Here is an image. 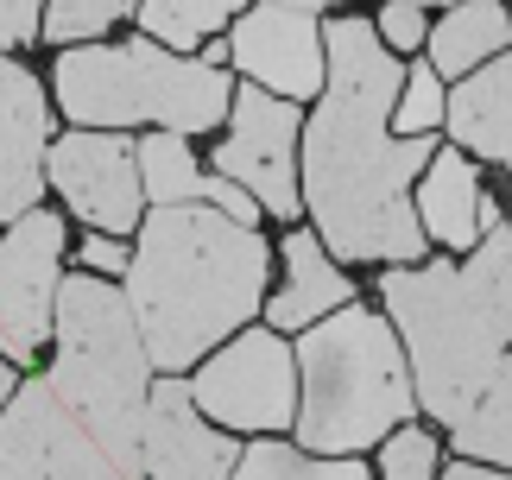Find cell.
<instances>
[{
	"instance_id": "1",
	"label": "cell",
	"mask_w": 512,
	"mask_h": 480,
	"mask_svg": "<svg viewBox=\"0 0 512 480\" xmlns=\"http://www.w3.org/2000/svg\"><path fill=\"white\" fill-rule=\"evenodd\" d=\"M323 57V95L304 114V215L342 266L348 259L418 266L430 234L418 222L411 184L437 158V139H392V102L405 83L399 51L380 45L373 19L348 13L323 26Z\"/></svg>"
},
{
	"instance_id": "2",
	"label": "cell",
	"mask_w": 512,
	"mask_h": 480,
	"mask_svg": "<svg viewBox=\"0 0 512 480\" xmlns=\"http://www.w3.org/2000/svg\"><path fill=\"white\" fill-rule=\"evenodd\" d=\"M266 272V234L209 203H165L140 215L121 291L152 373H184L234 329H247V316L266 304Z\"/></svg>"
},
{
	"instance_id": "3",
	"label": "cell",
	"mask_w": 512,
	"mask_h": 480,
	"mask_svg": "<svg viewBox=\"0 0 512 480\" xmlns=\"http://www.w3.org/2000/svg\"><path fill=\"white\" fill-rule=\"evenodd\" d=\"M380 304L405 342L418 411L456 424L512 348V228L494 215L456 266H386Z\"/></svg>"
},
{
	"instance_id": "4",
	"label": "cell",
	"mask_w": 512,
	"mask_h": 480,
	"mask_svg": "<svg viewBox=\"0 0 512 480\" xmlns=\"http://www.w3.org/2000/svg\"><path fill=\"white\" fill-rule=\"evenodd\" d=\"M298 373V449L310 455H361L418 411L399 329L373 316L361 297L298 329Z\"/></svg>"
},
{
	"instance_id": "5",
	"label": "cell",
	"mask_w": 512,
	"mask_h": 480,
	"mask_svg": "<svg viewBox=\"0 0 512 480\" xmlns=\"http://www.w3.org/2000/svg\"><path fill=\"white\" fill-rule=\"evenodd\" d=\"M51 392L102 436V449L127 474H140V417L152 392V360L140 342V323L127 310V291L95 272L57 278V316H51Z\"/></svg>"
},
{
	"instance_id": "6",
	"label": "cell",
	"mask_w": 512,
	"mask_h": 480,
	"mask_svg": "<svg viewBox=\"0 0 512 480\" xmlns=\"http://www.w3.org/2000/svg\"><path fill=\"white\" fill-rule=\"evenodd\" d=\"M57 89V114H70L76 127H171V133H215L228 120L234 83L222 64H203V57L165 51L159 38H127V45H64L51 70Z\"/></svg>"
},
{
	"instance_id": "7",
	"label": "cell",
	"mask_w": 512,
	"mask_h": 480,
	"mask_svg": "<svg viewBox=\"0 0 512 480\" xmlns=\"http://www.w3.org/2000/svg\"><path fill=\"white\" fill-rule=\"evenodd\" d=\"M196 411L222 430H260L279 436L298 424V354L279 329H234L222 348H209L190 373Z\"/></svg>"
},
{
	"instance_id": "8",
	"label": "cell",
	"mask_w": 512,
	"mask_h": 480,
	"mask_svg": "<svg viewBox=\"0 0 512 480\" xmlns=\"http://www.w3.org/2000/svg\"><path fill=\"white\" fill-rule=\"evenodd\" d=\"M0 480H140L102 449L83 417L51 392V379H19L0 405Z\"/></svg>"
},
{
	"instance_id": "9",
	"label": "cell",
	"mask_w": 512,
	"mask_h": 480,
	"mask_svg": "<svg viewBox=\"0 0 512 480\" xmlns=\"http://www.w3.org/2000/svg\"><path fill=\"white\" fill-rule=\"evenodd\" d=\"M57 278H64V215L32 203L0 234V354L13 367H32L45 354Z\"/></svg>"
},
{
	"instance_id": "10",
	"label": "cell",
	"mask_w": 512,
	"mask_h": 480,
	"mask_svg": "<svg viewBox=\"0 0 512 480\" xmlns=\"http://www.w3.org/2000/svg\"><path fill=\"white\" fill-rule=\"evenodd\" d=\"M209 165L234 177L266 215L298 222V102L241 83L228 102V139L215 146Z\"/></svg>"
},
{
	"instance_id": "11",
	"label": "cell",
	"mask_w": 512,
	"mask_h": 480,
	"mask_svg": "<svg viewBox=\"0 0 512 480\" xmlns=\"http://www.w3.org/2000/svg\"><path fill=\"white\" fill-rule=\"evenodd\" d=\"M45 184L64 196V209L76 222H89L95 234H133L146 215V190H140V152L127 133L108 127H76L64 139H51L45 152Z\"/></svg>"
},
{
	"instance_id": "12",
	"label": "cell",
	"mask_w": 512,
	"mask_h": 480,
	"mask_svg": "<svg viewBox=\"0 0 512 480\" xmlns=\"http://www.w3.org/2000/svg\"><path fill=\"white\" fill-rule=\"evenodd\" d=\"M234 462H241V436L196 417L190 379L184 373L152 379L146 417H140V468H146V480H228Z\"/></svg>"
},
{
	"instance_id": "13",
	"label": "cell",
	"mask_w": 512,
	"mask_h": 480,
	"mask_svg": "<svg viewBox=\"0 0 512 480\" xmlns=\"http://www.w3.org/2000/svg\"><path fill=\"white\" fill-rule=\"evenodd\" d=\"M228 64L247 70V83H260L285 102H317L323 95V26L298 7H253V13H234V32H228Z\"/></svg>"
},
{
	"instance_id": "14",
	"label": "cell",
	"mask_w": 512,
	"mask_h": 480,
	"mask_svg": "<svg viewBox=\"0 0 512 480\" xmlns=\"http://www.w3.org/2000/svg\"><path fill=\"white\" fill-rule=\"evenodd\" d=\"M51 102L45 83L0 51V222L26 215L45 196V152H51Z\"/></svg>"
},
{
	"instance_id": "15",
	"label": "cell",
	"mask_w": 512,
	"mask_h": 480,
	"mask_svg": "<svg viewBox=\"0 0 512 480\" xmlns=\"http://www.w3.org/2000/svg\"><path fill=\"white\" fill-rule=\"evenodd\" d=\"M133 152H140V190H146L152 209H165V203H209V209H222V215H234V222H247V228L260 222V203H253L234 177L196 171V152H190L184 133L152 127L146 139H133Z\"/></svg>"
},
{
	"instance_id": "16",
	"label": "cell",
	"mask_w": 512,
	"mask_h": 480,
	"mask_svg": "<svg viewBox=\"0 0 512 480\" xmlns=\"http://www.w3.org/2000/svg\"><path fill=\"white\" fill-rule=\"evenodd\" d=\"M279 259H285V291L266 304V329L298 335V329H310V323H323L329 310L354 304V278L336 266V253L323 247L317 228H298V222H291Z\"/></svg>"
},
{
	"instance_id": "17",
	"label": "cell",
	"mask_w": 512,
	"mask_h": 480,
	"mask_svg": "<svg viewBox=\"0 0 512 480\" xmlns=\"http://www.w3.org/2000/svg\"><path fill=\"white\" fill-rule=\"evenodd\" d=\"M411 203H418V222L430 240H443L449 253H468L475 240L487 234L494 222V203L481 196V177H475V158L462 146H437V158L424 165V184L411 190Z\"/></svg>"
},
{
	"instance_id": "18",
	"label": "cell",
	"mask_w": 512,
	"mask_h": 480,
	"mask_svg": "<svg viewBox=\"0 0 512 480\" xmlns=\"http://www.w3.org/2000/svg\"><path fill=\"white\" fill-rule=\"evenodd\" d=\"M443 127L468 158L512 165V45L500 57H487V64H475L456 89H449Z\"/></svg>"
},
{
	"instance_id": "19",
	"label": "cell",
	"mask_w": 512,
	"mask_h": 480,
	"mask_svg": "<svg viewBox=\"0 0 512 480\" xmlns=\"http://www.w3.org/2000/svg\"><path fill=\"white\" fill-rule=\"evenodd\" d=\"M506 45H512V13L500 7V0H456V7L430 26V38H424L437 76H468L475 64L500 57Z\"/></svg>"
},
{
	"instance_id": "20",
	"label": "cell",
	"mask_w": 512,
	"mask_h": 480,
	"mask_svg": "<svg viewBox=\"0 0 512 480\" xmlns=\"http://www.w3.org/2000/svg\"><path fill=\"white\" fill-rule=\"evenodd\" d=\"M449 430H456V455L487 462V468H512V354L494 367V379L468 405V417H456Z\"/></svg>"
},
{
	"instance_id": "21",
	"label": "cell",
	"mask_w": 512,
	"mask_h": 480,
	"mask_svg": "<svg viewBox=\"0 0 512 480\" xmlns=\"http://www.w3.org/2000/svg\"><path fill=\"white\" fill-rule=\"evenodd\" d=\"M228 480H373L367 462L354 455H310L298 443H279V436H260V443L241 449Z\"/></svg>"
},
{
	"instance_id": "22",
	"label": "cell",
	"mask_w": 512,
	"mask_h": 480,
	"mask_svg": "<svg viewBox=\"0 0 512 480\" xmlns=\"http://www.w3.org/2000/svg\"><path fill=\"white\" fill-rule=\"evenodd\" d=\"M241 7H247V0H140V7H133V19H140V32L159 38L165 51H184V57H190L203 38L222 32Z\"/></svg>"
},
{
	"instance_id": "23",
	"label": "cell",
	"mask_w": 512,
	"mask_h": 480,
	"mask_svg": "<svg viewBox=\"0 0 512 480\" xmlns=\"http://www.w3.org/2000/svg\"><path fill=\"white\" fill-rule=\"evenodd\" d=\"M140 0H45V19H38V38L45 45H89L102 38L114 19H127Z\"/></svg>"
},
{
	"instance_id": "24",
	"label": "cell",
	"mask_w": 512,
	"mask_h": 480,
	"mask_svg": "<svg viewBox=\"0 0 512 480\" xmlns=\"http://www.w3.org/2000/svg\"><path fill=\"white\" fill-rule=\"evenodd\" d=\"M443 108H449V95H443L437 64H411L405 83H399V102H392L399 133H437L443 127Z\"/></svg>"
},
{
	"instance_id": "25",
	"label": "cell",
	"mask_w": 512,
	"mask_h": 480,
	"mask_svg": "<svg viewBox=\"0 0 512 480\" xmlns=\"http://www.w3.org/2000/svg\"><path fill=\"white\" fill-rule=\"evenodd\" d=\"M437 436L418 424H399L380 443V480H437Z\"/></svg>"
},
{
	"instance_id": "26",
	"label": "cell",
	"mask_w": 512,
	"mask_h": 480,
	"mask_svg": "<svg viewBox=\"0 0 512 480\" xmlns=\"http://www.w3.org/2000/svg\"><path fill=\"white\" fill-rule=\"evenodd\" d=\"M373 32H380V45L386 51H418L424 38H430V26H424V7H405V0H386V13L373 19Z\"/></svg>"
},
{
	"instance_id": "27",
	"label": "cell",
	"mask_w": 512,
	"mask_h": 480,
	"mask_svg": "<svg viewBox=\"0 0 512 480\" xmlns=\"http://www.w3.org/2000/svg\"><path fill=\"white\" fill-rule=\"evenodd\" d=\"M38 19H45V0H0V51L38 45Z\"/></svg>"
},
{
	"instance_id": "28",
	"label": "cell",
	"mask_w": 512,
	"mask_h": 480,
	"mask_svg": "<svg viewBox=\"0 0 512 480\" xmlns=\"http://www.w3.org/2000/svg\"><path fill=\"white\" fill-rule=\"evenodd\" d=\"M127 259H133V247L121 234H95L89 228V240L76 247V266L83 272H95V278H114V272H127Z\"/></svg>"
},
{
	"instance_id": "29",
	"label": "cell",
	"mask_w": 512,
	"mask_h": 480,
	"mask_svg": "<svg viewBox=\"0 0 512 480\" xmlns=\"http://www.w3.org/2000/svg\"><path fill=\"white\" fill-rule=\"evenodd\" d=\"M437 480H512L506 468H487V462H468V455H456L449 468H437Z\"/></svg>"
},
{
	"instance_id": "30",
	"label": "cell",
	"mask_w": 512,
	"mask_h": 480,
	"mask_svg": "<svg viewBox=\"0 0 512 480\" xmlns=\"http://www.w3.org/2000/svg\"><path fill=\"white\" fill-rule=\"evenodd\" d=\"M13 386H19V367H13L7 354H0V405H7V398H13Z\"/></svg>"
},
{
	"instance_id": "31",
	"label": "cell",
	"mask_w": 512,
	"mask_h": 480,
	"mask_svg": "<svg viewBox=\"0 0 512 480\" xmlns=\"http://www.w3.org/2000/svg\"><path fill=\"white\" fill-rule=\"evenodd\" d=\"M266 7H298V13H317V7H342V0H266Z\"/></svg>"
},
{
	"instance_id": "32",
	"label": "cell",
	"mask_w": 512,
	"mask_h": 480,
	"mask_svg": "<svg viewBox=\"0 0 512 480\" xmlns=\"http://www.w3.org/2000/svg\"><path fill=\"white\" fill-rule=\"evenodd\" d=\"M405 7H456V0H405Z\"/></svg>"
}]
</instances>
